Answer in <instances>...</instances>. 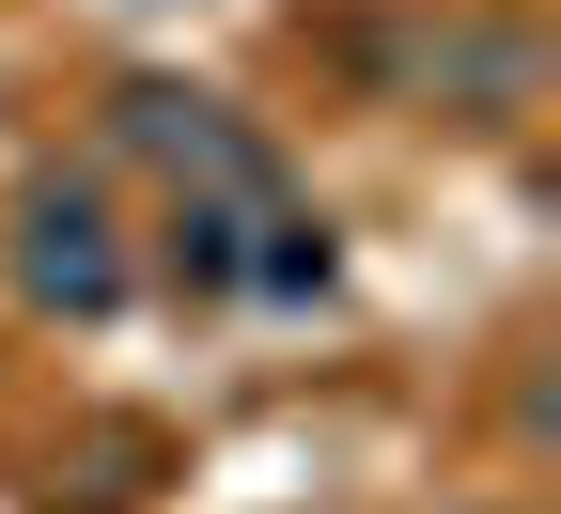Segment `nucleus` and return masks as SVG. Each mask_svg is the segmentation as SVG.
I'll use <instances>...</instances> for the list:
<instances>
[{"mask_svg":"<svg viewBox=\"0 0 561 514\" xmlns=\"http://www.w3.org/2000/svg\"><path fill=\"white\" fill-rule=\"evenodd\" d=\"M328 281H343V235H328V218H312L297 187H280V203L250 218V265H234V297H265V312H297V297H328Z\"/></svg>","mask_w":561,"mask_h":514,"instance_id":"f03ea898","label":"nucleus"},{"mask_svg":"<svg viewBox=\"0 0 561 514\" xmlns=\"http://www.w3.org/2000/svg\"><path fill=\"white\" fill-rule=\"evenodd\" d=\"M250 218H265V203H219V187H172V218H157V265L187 281V297H234V265H250Z\"/></svg>","mask_w":561,"mask_h":514,"instance_id":"7ed1b4c3","label":"nucleus"},{"mask_svg":"<svg viewBox=\"0 0 561 514\" xmlns=\"http://www.w3.org/2000/svg\"><path fill=\"white\" fill-rule=\"evenodd\" d=\"M16 281H32V312H125V235H110V203L94 187H32L16 203Z\"/></svg>","mask_w":561,"mask_h":514,"instance_id":"f257e3e1","label":"nucleus"}]
</instances>
